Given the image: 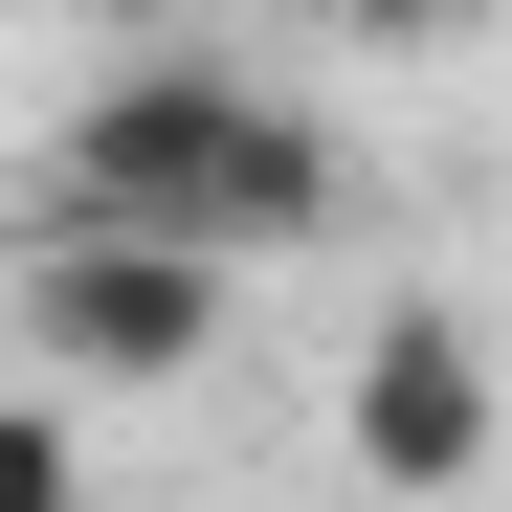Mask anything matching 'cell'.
I'll list each match as a JSON object with an SVG mask.
<instances>
[{"mask_svg":"<svg viewBox=\"0 0 512 512\" xmlns=\"http://www.w3.org/2000/svg\"><path fill=\"white\" fill-rule=\"evenodd\" d=\"M334 446H357V490H468V468H490V334H468V312H379Z\"/></svg>","mask_w":512,"mask_h":512,"instance_id":"3","label":"cell"},{"mask_svg":"<svg viewBox=\"0 0 512 512\" xmlns=\"http://www.w3.org/2000/svg\"><path fill=\"white\" fill-rule=\"evenodd\" d=\"M67 223H90V245H201V268H245V245H312L334 223V134L290 90H245V67H134V90L67 112Z\"/></svg>","mask_w":512,"mask_h":512,"instance_id":"1","label":"cell"},{"mask_svg":"<svg viewBox=\"0 0 512 512\" xmlns=\"http://www.w3.org/2000/svg\"><path fill=\"white\" fill-rule=\"evenodd\" d=\"M334 23H446V0H334Z\"/></svg>","mask_w":512,"mask_h":512,"instance_id":"5","label":"cell"},{"mask_svg":"<svg viewBox=\"0 0 512 512\" xmlns=\"http://www.w3.org/2000/svg\"><path fill=\"white\" fill-rule=\"evenodd\" d=\"M0 512H90V446H67V401L0 379Z\"/></svg>","mask_w":512,"mask_h":512,"instance_id":"4","label":"cell"},{"mask_svg":"<svg viewBox=\"0 0 512 512\" xmlns=\"http://www.w3.org/2000/svg\"><path fill=\"white\" fill-rule=\"evenodd\" d=\"M23 312H45L67 379H201L223 357V268H201V245H90V223H67Z\"/></svg>","mask_w":512,"mask_h":512,"instance_id":"2","label":"cell"}]
</instances>
